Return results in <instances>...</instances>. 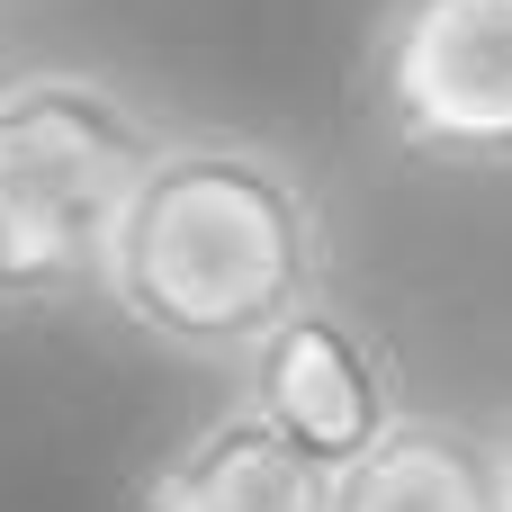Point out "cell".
Here are the masks:
<instances>
[{"instance_id":"cell-1","label":"cell","mask_w":512,"mask_h":512,"mask_svg":"<svg viewBox=\"0 0 512 512\" xmlns=\"http://www.w3.org/2000/svg\"><path fill=\"white\" fill-rule=\"evenodd\" d=\"M333 288V216L297 153L234 126H171L144 162L99 306L171 360L243 369L297 306Z\"/></svg>"},{"instance_id":"cell-6","label":"cell","mask_w":512,"mask_h":512,"mask_svg":"<svg viewBox=\"0 0 512 512\" xmlns=\"http://www.w3.org/2000/svg\"><path fill=\"white\" fill-rule=\"evenodd\" d=\"M333 512H504L495 432L414 405L369 459L333 477Z\"/></svg>"},{"instance_id":"cell-5","label":"cell","mask_w":512,"mask_h":512,"mask_svg":"<svg viewBox=\"0 0 512 512\" xmlns=\"http://www.w3.org/2000/svg\"><path fill=\"white\" fill-rule=\"evenodd\" d=\"M126 512H333V477L225 396L135 477Z\"/></svg>"},{"instance_id":"cell-2","label":"cell","mask_w":512,"mask_h":512,"mask_svg":"<svg viewBox=\"0 0 512 512\" xmlns=\"http://www.w3.org/2000/svg\"><path fill=\"white\" fill-rule=\"evenodd\" d=\"M171 117L99 63L0 72V306L63 315L99 297L117 216Z\"/></svg>"},{"instance_id":"cell-4","label":"cell","mask_w":512,"mask_h":512,"mask_svg":"<svg viewBox=\"0 0 512 512\" xmlns=\"http://www.w3.org/2000/svg\"><path fill=\"white\" fill-rule=\"evenodd\" d=\"M234 405L261 414L297 459H315L324 477H342L351 459H369L414 405H405V360L396 342L351 315L333 288L315 306H297L243 369H234Z\"/></svg>"},{"instance_id":"cell-3","label":"cell","mask_w":512,"mask_h":512,"mask_svg":"<svg viewBox=\"0 0 512 512\" xmlns=\"http://www.w3.org/2000/svg\"><path fill=\"white\" fill-rule=\"evenodd\" d=\"M360 99L423 171H512V0H378Z\"/></svg>"},{"instance_id":"cell-7","label":"cell","mask_w":512,"mask_h":512,"mask_svg":"<svg viewBox=\"0 0 512 512\" xmlns=\"http://www.w3.org/2000/svg\"><path fill=\"white\" fill-rule=\"evenodd\" d=\"M495 459H504V512H512V423L495 432Z\"/></svg>"}]
</instances>
